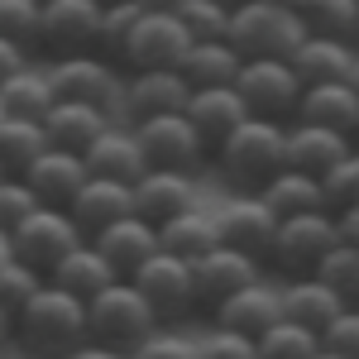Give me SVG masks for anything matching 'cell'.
Instances as JSON below:
<instances>
[{"label":"cell","instance_id":"obj_1","mask_svg":"<svg viewBox=\"0 0 359 359\" xmlns=\"http://www.w3.org/2000/svg\"><path fill=\"white\" fill-rule=\"evenodd\" d=\"M15 340H20V350L34 355V359H67L77 345L91 340L86 302L48 278V283L15 311Z\"/></svg>","mask_w":359,"mask_h":359},{"label":"cell","instance_id":"obj_2","mask_svg":"<svg viewBox=\"0 0 359 359\" xmlns=\"http://www.w3.org/2000/svg\"><path fill=\"white\" fill-rule=\"evenodd\" d=\"M211 154H216V168H221V177L230 187L259 192L273 172L287 168V125L283 120H264V115H249L245 125H235Z\"/></svg>","mask_w":359,"mask_h":359},{"label":"cell","instance_id":"obj_3","mask_svg":"<svg viewBox=\"0 0 359 359\" xmlns=\"http://www.w3.org/2000/svg\"><path fill=\"white\" fill-rule=\"evenodd\" d=\"M225 39L240 48V57H292V48L306 39V20L283 0H245L240 10H230Z\"/></svg>","mask_w":359,"mask_h":359},{"label":"cell","instance_id":"obj_4","mask_svg":"<svg viewBox=\"0 0 359 359\" xmlns=\"http://www.w3.org/2000/svg\"><path fill=\"white\" fill-rule=\"evenodd\" d=\"M86 321H91V340H101V345H111V350H125V355H130L154 326H163L158 311L149 306V297L139 292L130 278H115L111 287H101V292L86 302Z\"/></svg>","mask_w":359,"mask_h":359},{"label":"cell","instance_id":"obj_5","mask_svg":"<svg viewBox=\"0 0 359 359\" xmlns=\"http://www.w3.org/2000/svg\"><path fill=\"white\" fill-rule=\"evenodd\" d=\"M340 245V221L335 211H302V216H283L278 221V235H273V259L278 273L287 278H302V273H316V264Z\"/></svg>","mask_w":359,"mask_h":359},{"label":"cell","instance_id":"obj_6","mask_svg":"<svg viewBox=\"0 0 359 359\" xmlns=\"http://www.w3.org/2000/svg\"><path fill=\"white\" fill-rule=\"evenodd\" d=\"M48 77H53L57 101H91L106 111H125V72H120V62H111L96 48L53 57Z\"/></svg>","mask_w":359,"mask_h":359},{"label":"cell","instance_id":"obj_7","mask_svg":"<svg viewBox=\"0 0 359 359\" xmlns=\"http://www.w3.org/2000/svg\"><path fill=\"white\" fill-rule=\"evenodd\" d=\"M235 91L245 96L249 115L292 125L297 101H302V77H297V67L287 57H245L240 77H235Z\"/></svg>","mask_w":359,"mask_h":359},{"label":"cell","instance_id":"obj_8","mask_svg":"<svg viewBox=\"0 0 359 359\" xmlns=\"http://www.w3.org/2000/svg\"><path fill=\"white\" fill-rule=\"evenodd\" d=\"M10 245H15V259H25L29 269L48 278L57 259H67L77 245H86V230L72 221L67 206H39L34 216H25L10 230Z\"/></svg>","mask_w":359,"mask_h":359},{"label":"cell","instance_id":"obj_9","mask_svg":"<svg viewBox=\"0 0 359 359\" xmlns=\"http://www.w3.org/2000/svg\"><path fill=\"white\" fill-rule=\"evenodd\" d=\"M135 139L144 149L149 168H182V172H192L206 158V144L196 135V125L187 120V111L144 115V120H135Z\"/></svg>","mask_w":359,"mask_h":359},{"label":"cell","instance_id":"obj_10","mask_svg":"<svg viewBox=\"0 0 359 359\" xmlns=\"http://www.w3.org/2000/svg\"><path fill=\"white\" fill-rule=\"evenodd\" d=\"M187 48H192V34L182 25V15L144 10L135 20V29H130V43L120 53V67L125 72H139V67H177Z\"/></svg>","mask_w":359,"mask_h":359},{"label":"cell","instance_id":"obj_11","mask_svg":"<svg viewBox=\"0 0 359 359\" xmlns=\"http://www.w3.org/2000/svg\"><path fill=\"white\" fill-rule=\"evenodd\" d=\"M130 283H135L139 292L149 297V306L158 311V321L187 316V311L196 306L192 264H187V259H177V254H168L163 245H158V254H149L135 273H130Z\"/></svg>","mask_w":359,"mask_h":359},{"label":"cell","instance_id":"obj_12","mask_svg":"<svg viewBox=\"0 0 359 359\" xmlns=\"http://www.w3.org/2000/svg\"><path fill=\"white\" fill-rule=\"evenodd\" d=\"M101 10L96 0H43V25H39V48L53 57L86 53L96 48L101 34Z\"/></svg>","mask_w":359,"mask_h":359},{"label":"cell","instance_id":"obj_13","mask_svg":"<svg viewBox=\"0 0 359 359\" xmlns=\"http://www.w3.org/2000/svg\"><path fill=\"white\" fill-rule=\"evenodd\" d=\"M216 230H221V245L245 249L249 259L264 264L269 249H273V235H278V211L259 192H240L235 201H225L216 211Z\"/></svg>","mask_w":359,"mask_h":359},{"label":"cell","instance_id":"obj_14","mask_svg":"<svg viewBox=\"0 0 359 359\" xmlns=\"http://www.w3.org/2000/svg\"><path fill=\"white\" fill-rule=\"evenodd\" d=\"M192 283H196V306L216 311L230 292L259 283V259H249L245 249L216 245V249H206L201 259H192Z\"/></svg>","mask_w":359,"mask_h":359},{"label":"cell","instance_id":"obj_15","mask_svg":"<svg viewBox=\"0 0 359 359\" xmlns=\"http://www.w3.org/2000/svg\"><path fill=\"white\" fill-rule=\"evenodd\" d=\"M187 96H192V82L177 67H139V72H125V115L130 120L187 111Z\"/></svg>","mask_w":359,"mask_h":359},{"label":"cell","instance_id":"obj_16","mask_svg":"<svg viewBox=\"0 0 359 359\" xmlns=\"http://www.w3.org/2000/svg\"><path fill=\"white\" fill-rule=\"evenodd\" d=\"M20 177L34 187V196H39L43 206H67L72 196L82 192V182L91 177V172H86V158H82V154L48 144V149H43V154H39V158H34Z\"/></svg>","mask_w":359,"mask_h":359},{"label":"cell","instance_id":"obj_17","mask_svg":"<svg viewBox=\"0 0 359 359\" xmlns=\"http://www.w3.org/2000/svg\"><path fill=\"white\" fill-rule=\"evenodd\" d=\"M187 120L196 125V135H201L206 154H211L235 125L249 120V106H245V96H240L235 86H192V96H187Z\"/></svg>","mask_w":359,"mask_h":359},{"label":"cell","instance_id":"obj_18","mask_svg":"<svg viewBox=\"0 0 359 359\" xmlns=\"http://www.w3.org/2000/svg\"><path fill=\"white\" fill-rule=\"evenodd\" d=\"M111 125H115V111L91 106V101H53V111L43 115V135H48V144L72 149V154H86Z\"/></svg>","mask_w":359,"mask_h":359},{"label":"cell","instance_id":"obj_19","mask_svg":"<svg viewBox=\"0 0 359 359\" xmlns=\"http://www.w3.org/2000/svg\"><path fill=\"white\" fill-rule=\"evenodd\" d=\"M355 154V139L326 130V125H287V168L311 172V177H326L335 163H345Z\"/></svg>","mask_w":359,"mask_h":359},{"label":"cell","instance_id":"obj_20","mask_svg":"<svg viewBox=\"0 0 359 359\" xmlns=\"http://www.w3.org/2000/svg\"><path fill=\"white\" fill-rule=\"evenodd\" d=\"M187 206H196V182L182 168H149L135 182V211L144 221L163 225L168 216H177Z\"/></svg>","mask_w":359,"mask_h":359},{"label":"cell","instance_id":"obj_21","mask_svg":"<svg viewBox=\"0 0 359 359\" xmlns=\"http://www.w3.org/2000/svg\"><path fill=\"white\" fill-rule=\"evenodd\" d=\"M91 245L101 249L106 259L115 264V273L130 278L149 259V254H158V225L144 221L139 211H130V216H120V221H111L106 230H96L91 235Z\"/></svg>","mask_w":359,"mask_h":359},{"label":"cell","instance_id":"obj_22","mask_svg":"<svg viewBox=\"0 0 359 359\" xmlns=\"http://www.w3.org/2000/svg\"><path fill=\"white\" fill-rule=\"evenodd\" d=\"M67 211H72V221L86 230V240L96 235V230H106L111 221H120V216H130L135 211V187L130 182H115V177H86L82 192L67 201Z\"/></svg>","mask_w":359,"mask_h":359},{"label":"cell","instance_id":"obj_23","mask_svg":"<svg viewBox=\"0 0 359 359\" xmlns=\"http://www.w3.org/2000/svg\"><path fill=\"white\" fill-rule=\"evenodd\" d=\"M297 125H326V130H340V135L355 139L359 125V91L350 82H316L302 86V101H297Z\"/></svg>","mask_w":359,"mask_h":359},{"label":"cell","instance_id":"obj_24","mask_svg":"<svg viewBox=\"0 0 359 359\" xmlns=\"http://www.w3.org/2000/svg\"><path fill=\"white\" fill-rule=\"evenodd\" d=\"M211 316H216V326H230V331H245V335L259 340V335L283 316V292L269 287V283H249L240 292H230Z\"/></svg>","mask_w":359,"mask_h":359},{"label":"cell","instance_id":"obj_25","mask_svg":"<svg viewBox=\"0 0 359 359\" xmlns=\"http://www.w3.org/2000/svg\"><path fill=\"white\" fill-rule=\"evenodd\" d=\"M82 158H86V172H96V177H115V182H130V187L149 172L144 149H139V139H135V125H130V130H125V125H111V130L96 139Z\"/></svg>","mask_w":359,"mask_h":359},{"label":"cell","instance_id":"obj_26","mask_svg":"<svg viewBox=\"0 0 359 359\" xmlns=\"http://www.w3.org/2000/svg\"><path fill=\"white\" fill-rule=\"evenodd\" d=\"M355 53L359 43H345V39H326V34H306L302 43L292 48V67L302 86H316V82H345L350 67H355Z\"/></svg>","mask_w":359,"mask_h":359},{"label":"cell","instance_id":"obj_27","mask_svg":"<svg viewBox=\"0 0 359 359\" xmlns=\"http://www.w3.org/2000/svg\"><path fill=\"white\" fill-rule=\"evenodd\" d=\"M278 292H283V316H287V321H297V326H306V331H316V335H321L335 316L345 311V302H340V297H335L316 273L287 278Z\"/></svg>","mask_w":359,"mask_h":359},{"label":"cell","instance_id":"obj_28","mask_svg":"<svg viewBox=\"0 0 359 359\" xmlns=\"http://www.w3.org/2000/svg\"><path fill=\"white\" fill-rule=\"evenodd\" d=\"M48 278H53L57 287L77 292L82 302H91V297H96L101 287H111V283H115L120 273H115V264H111V259H106L101 249H96L91 240H86V245H77L72 254H67V259H57V264H53V273H48Z\"/></svg>","mask_w":359,"mask_h":359},{"label":"cell","instance_id":"obj_29","mask_svg":"<svg viewBox=\"0 0 359 359\" xmlns=\"http://www.w3.org/2000/svg\"><path fill=\"white\" fill-rule=\"evenodd\" d=\"M158 245L168 254H177V259H201L206 249L221 245V230H216V216L211 211H201V206H187V211H177V216H168L158 225Z\"/></svg>","mask_w":359,"mask_h":359},{"label":"cell","instance_id":"obj_30","mask_svg":"<svg viewBox=\"0 0 359 359\" xmlns=\"http://www.w3.org/2000/svg\"><path fill=\"white\" fill-rule=\"evenodd\" d=\"M240 48L230 43V39H206V43H192L182 62H177V72L187 77L192 86H235L240 77Z\"/></svg>","mask_w":359,"mask_h":359},{"label":"cell","instance_id":"obj_31","mask_svg":"<svg viewBox=\"0 0 359 359\" xmlns=\"http://www.w3.org/2000/svg\"><path fill=\"white\" fill-rule=\"evenodd\" d=\"M53 101H57V91H53L48 67L25 62L15 77H5V82H0V106H5V115H20V120H43V115L53 111Z\"/></svg>","mask_w":359,"mask_h":359},{"label":"cell","instance_id":"obj_32","mask_svg":"<svg viewBox=\"0 0 359 359\" xmlns=\"http://www.w3.org/2000/svg\"><path fill=\"white\" fill-rule=\"evenodd\" d=\"M259 196L278 211V221H283V216H302V211H331V206H326V192H321V177L297 172V168L273 172V177L259 187Z\"/></svg>","mask_w":359,"mask_h":359},{"label":"cell","instance_id":"obj_33","mask_svg":"<svg viewBox=\"0 0 359 359\" xmlns=\"http://www.w3.org/2000/svg\"><path fill=\"white\" fill-rule=\"evenodd\" d=\"M43 149H48L43 120H20V115H5L0 120V168L5 172H25Z\"/></svg>","mask_w":359,"mask_h":359},{"label":"cell","instance_id":"obj_34","mask_svg":"<svg viewBox=\"0 0 359 359\" xmlns=\"http://www.w3.org/2000/svg\"><path fill=\"white\" fill-rule=\"evenodd\" d=\"M302 20H306V34L359 43V0H306Z\"/></svg>","mask_w":359,"mask_h":359},{"label":"cell","instance_id":"obj_35","mask_svg":"<svg viewBox=\"0 0 359 359\" xmlns=\"http://www.w3.org/2000/svg\"><path fill=\"white\" fill-rule=\"evenodd\" d=\"M316 350H321V335L287 321V316H278L273 326L259 335V359H311Z\"/></svg>","mask_w":359,"mask_h":359},{"label":"cell","instance_id":"obj_36","mask_svg":"<svg viewBox=\"0 0 359 359\" xmlns=\"http://www.w3.org/2000/svg\"><path fill=\"white\" fill-rule=\"evenodd\" d=\"M316 278H321L345 306H359V245L340 240V245L316 264Z\"/></svg>","mask_w":359,"mask_h":359},{"label":"cell","instance_id":"obj_37","mask_svg":"<svg viewBox=\"0 0 359 359\" xmlns=\"http://www.w3.org/2000/svg\"><path fill=\"white\" fill-rule=\"evenodd\" d=\"M139 15H144L139 0L106 5V10H101V34H96V53H106L111 62H120V53H125V43H130V29H135Z\"/></svg>","mask_w":359,"mask_h":359},{"label":"cell","instance_id":"obj_38","mask_svg":"<svg viewBox=\"0 0 359 359\" xmlns=\"http://www.w3.org/2000/svg\"><path fill=\"white\" fill-rule=\"evenodd\" d=\"M39 25H43V0H0V34L39 48Z\"/></svg>","mask_w":359,"mask_h":359},{"label":"cell","instance_id":"obj_39","mask_svg":"<svg viewBox=\"0 0 359 359\" xmlns=\"http://www.w3.org/2000/svg\"><path fill=\"white\" fill-rule=\"evenodd\" d=\"M130 359H201V340L172 331V326H154V331L130 350Z\"/></svg>","mask_w":359,"mask_h":359},{"label":"cell","instance_id":"obj_40","mask_svg":"<svg viewBox=\"0 0 359 359\" xmlns=\"http://www.w3.org/2000/svg\"><path fill=\"white\" fill-rule=\"evenodd\" d=\"M177 15H182L187 34H192V43H206V39H225L230 34V10L216 5V0H187Z\"/></svg>","mask_w":359,"mask_h":359},{"label":"cell","instance_id":"obj_41","mask_svg":"<svg viewBox=\"0 0 359 359\" xmlns=\"http://www.w3.org/2000/svg\"><path fill=\"white\" fill-rule=\"evenodd\" d=\"M43 201L34 196V187H29L20 172H5L0 177V230H15V225L25 221V216H34Z\"/></svg>","mask_w":359,"mask_h":359},{"label":"cell","instance_id":"obj_42","mask_svg":"<svg viewBox=\"0 0 359 359\" xmlns=\"http://www.w3.org/2000/svg\"><path fill=\"white\" fill-rule=\"evenodd\" d=\"M43 283H48V278L39 273V269H29L25 259H10V264L0 269V302L10 306V311H20V306H25Z\"/></svg>","mask_w":359,"mask_h":359},{"label":"cell","instance_id":"obj_43","mask_svg":"<svg viewBox=\"0 0 359 359\" xmlns=\"http://www.w3.org/2000/svg\"><path fill=\"white\" fill-rule=\"evenodd\" d=\"M201 359H259V340L230 326H211L201 340Z\"/></svg>","mask_w":359,"mask_h":359},{"label":"cell","instance_id":"obj_44","mask_svg":"<svg viewBox=\"0 0 359 359\" xmlns=\"http://www.w3.org/2000/svg\"><path fill=\"white\" fill-rule=\"evenodd\" d=\"M321 192H326V206L331 211H345L350 201H359V163L355 154L345 158V163H335L326 177H321Z\"/></svg>","mask_w":359,"mask_h":359},{"label":"cell","instance_id":"obj_45","mask_svg":"<svg viewBox=\"0 0 359 359\" xmlns=\"http://www.w3.org/2000/svg\"><path fill=\"white\" fill-rule=\"evenodd\" d=\"M321 345L340 359H359V306H345L331 326L321 331Z\"/></svg>","mask_w":359,"mask_h":359},{"label":"cell","instance_id":"obj_46","mask_svg":"<svg viewBox=\"0 0 359 359\" xmlns=\"http://www.w3.org/2000/svg\"><path fill=\"white\" fill-rule=\"evenodd\" d=\"M25 62H29V48L0 34V82H5V77H15V72H20Z\"/></svg>","mask_w":359,"mask_h":359},{"label":"cell","instance_id":"obj_47","mask_svg":"<svg viewBox=\"0 0 359 359\" xmlns=\"http://www.w3.org/2000/svg\"><path fill=\"white\" fill-rule=\"evenodd\" d=\"M67 359H130L125 350H111V345H101V340H86V345H77Z\"/></svg>","mask_w":359,"mask_h":359},{"label":"cell","instance_id":"obj_48","mask_svg":"<svg viewBox=\"0 0 359 359\" xmlns=\"http://www.w3.org/2000/svg\"><path fill=\"white\" fill-rule=\"evenodd\" d=\"M335 221H340V240L359 245V201H350L345 211H335Z\"/></svg>","mask_w":359,"mask_h":359},{"label":"cell","instance_id":"obj_49","mask_svg":"<svg viewBox=\"0 0 359 359\" xmlns=\"http://www.w3.org/2000/svg\"><path fill=\"white\" fill-rule=\"evenodd\" d=\"M5 340H15V311L0 302V345H5Z\"/></svg>","mask_w":359,"mask_h":359},{"label":"cell","instance_id":"obj_50","mask_svg":"<svg viewBox=\"0 0 359 359\" xmlns=\"http://www.w3.org/2000/svg\"><path fill=\"white\" fill-rule=\"evenodd\" d=\"M139 5H144V10H168V15H177L187 0H139Z\"/></svg>","mask_w":359,"mask_h":359},{"label":"cell","instance_id":"obj_51","mask_svg":"<svg viewBox=\"0 0 359 359\" xmlns=\"http://www.w3.org/2000/svg\"><path fill=\"white\" fill-rule=\"evenodd\" d=\"M15 259V245H10V230H0V269Z\"/></svg>","mask_w":359,"mask_h":359},{"label":"cell","instance_id":"obj_52","mask_svg":"<svg viewBox=\"0 0 359 359\" xmlns=\"http://www.w3.org/2000/svg\"><path fill=\"white\" fill-rule=\"evenodd\" d=\"M345 82H350V86L359 91V53H355V67H350V77H345Z\"/></svg>","mask_w":359,"mask_h":359},{"label":"cell","instance_id":"obj_53","mask_svg":"<svg viewBox=\"0 0 359 359\" xmlns=\"http://www.w3.org/2000/svg\"><path fill=\"white\" fill-rule=\"evenodd\" d=\"M311 359H340V355H331V350H326V345H321V350H316V355Z\"/></svg>","mask_w":359,"mask_h":359},{"label":"cell","instance_id":"obj_54","mask_svg":"<svg viewBox=\"0 0 359 359\" xmlns=\"http://www.w3.org/2000/svg\"><path fill=\"white\" fill-rule=\"evenodd\" d=\"M216 5H225V10H240V5H245V0H216Z\"/></svg>","mask_w":359,"mask_h":359},{"label":"cell","instance_id":"obj_55","mask_svg":"<svg viewBox=\"0 0 359 359\" xmlns=\"http://www.w3.org/2000/svg\"><path fill=\"white\" fill-rule=\"evenodd\" d=\"M283 5H292V10H302V5H306V0H283Z\"/></svg>","mask_w":359,"mask_h":359},{"label":"cell","instance_id":"obj_56","mask_svg":"<svg viewBox=\"0 0 359 359\" xmlns=\"http://www.w3.org/2000/svg\"><path fill=\"white\" fill-rule=\"evenodd\" d=\"M96 5H120V0H96Z\"/></svg>","mask_w":359,"mask_h":359},{"label":"cell","instance_id":"obj_57","mask_svg":"<svg viewBox=\"0 0 359 359\" xmlns=\"http://www.w3.org/2000/svg\"><path fill=\"white\" fill-rule=\"evenodd\" d=\"M355 163H359V144H355Z\"/></svg>","mask_w":359,"mask_h":359},{"label":"cell","instance_id":"obj_58","mask_svg":"<svg viewBox=\"0 0 359 359\" xmlns=\"http://www.w3.org/2000/svg\"><path fill=\"white\" fill-rule=\"evenodd\" d=\"M355 144H359V125H355Z\"/></svg>","mask_w":359,"mask_h":359},{"label":"cell","instance_id":"obj_59","mask_svg":"<svg viewBox=\"0 0 359 359\" xmlns=\"http://www.w3.org/2000/svg\"><path fill=\"white\" fill-rule=\"evenodd\" d=\"M0 120H5V106H0Z\"/></svg>","mask_w":359,"mask_h":359},{"label":"cell","instance_id":"obj_60","mask_svg":"<svg viewBox=\"0 0 359 359\" xmlns=\"http://www.w3.org/2000/svg\"><path fill=\"white\" fill-rule=\"evenodd\" d=\"M0 177H5V168H0Z\"/></svg>","mask_w":359,"mask_h":359}]
</instances>
